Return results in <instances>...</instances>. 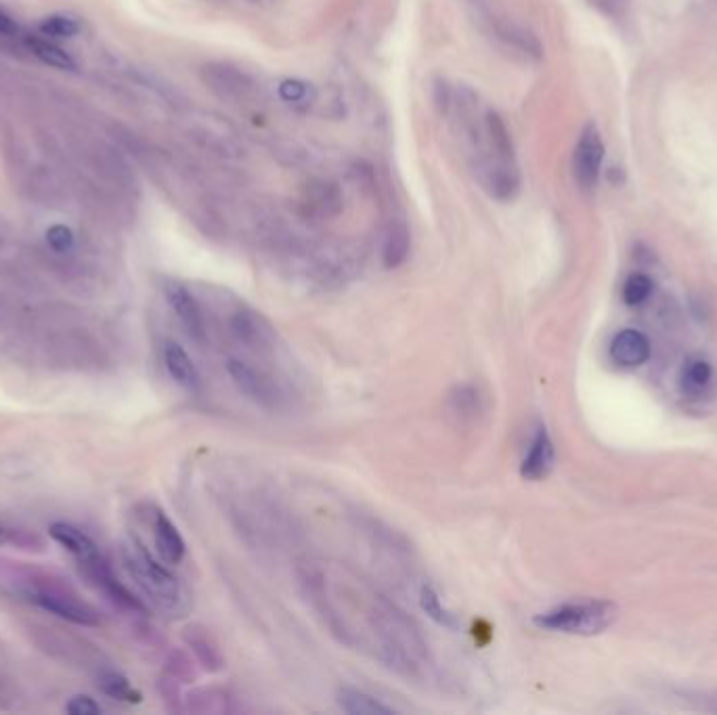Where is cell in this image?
<instances>
[{
  "mask_svg": "<svg viewBox=\"0 0 717 715\" xmlns=\"http://www.w3.org/2000/svg\"><path fill=\"white\" fill-rule=\"evenodd\" d=\"M372 625L382 661L403 676H418L428 663V646L416 627L395 604L378 598L372 606Z\"/></svg>",
  "mask_w": 717,
  "mask_h": 715,
  "instance_id": "obj_1",
  "label": "cell"
},
{
  "mask_svg": "<svg viewBox=\"0 0 717 715\" xmlns=\"http://www.w3.org/2000/svg\"><path fill=\"white\" fill-rule=\"evenodd\" d=\"M122 562L137 583L143 596L166 615H179L185 611V594L181 581L172 575L160 560L151 556L139 541L122 546Z\"/></svg>",
  "mask_w": 717,
  "mask_h": 715,
  "instance_id": "obj_2",
  "label": "cell"
},
{
  "mask_svg": "<svg viewBox=\"0 0 717 715\" xmlns=\"http://www.w3.org/2000/svg\"><path fill=\"white\" fill-rule=\"evenodd\" d=\"M617 617V604L608 600H585L560 604L552 611L539 613L533 623L548 632L571 636H598L608 630Z\"/></svg>",
  "mask_w": 717,
  "mask_h": 715,
  "instance_id": "obj_3",
  "label": "cell"
},
{
  "mask_svg": "<svg viewBox=\"0 0 717 715\" xmlns=\"http://www.w3.org/2000/svg\"><path fill=\"white\" fill-rule=\"evenodd\" d=\"M185 130L195 145L216 158L237 160L246 154L239 130L221 114L195 112L187 118Z\"/></svg>",
  "mask_w": 717,
  "mask_h": 715,
  "instance_id": "obj_4",
  "label": "cell"
},
{
  "mask_svg": "<svg viewBox=\"0 0 717 715\" xmlns=\"http://www.w3.org/2000/svg\"><path fill=\"white\" fill-rule=\"evenodd\" d=\"M26 596L45 609L65 621L78 625H99V613L89 602H84L72 588L53 579H36L30 583Z\"/></svg>",
  "mask_w": 717,
  "mask_h": 715,
  "instance_id": "obj_5",
  "label": "cell"
},
{
  "mask_svg": "<svg viewBox=\"0 0 717 715\" xmlns=\"http://www.w3.org/2000/svg\"><path fill=\"white\" fill-rule=\"evenodd\" d=\"M202 82L214 97L233 105L250 103L258 97V84L254 82V78L231 63L214 61L204 65Z\"/></svg>",
  "mask_w": 717,
  "mask_h": 715,
  "instance_id": "obj_6",
  "label": "cell"
},
{
  "mask_svg": "<svg viewBox=\"0 0 717 715\" xmlns=\"http://www.w3.org/2000/svg\"><path fill=\"white\" fill-rule=\"evenodd\" d=\"M227 374L231 382L237 386L239 393H242L248 401H252L258 407L275 409L281 401V393L277 384L265 374L260 372L258 367L244 359H229L227 361Z\"/></svg>",
  "mask_w": 717,
  "mask_h": 715,
  "instance_id": "obj_7",
  "label": "cell"
},
{
  "mask_svg": "<svg viewBox=\"0 0 717 715\" xmlns=\"http://www.w3.org/2000/svg\"><path fill=\"white\" fill-rule=\"evenodd\" d=\"M602 160H604V143H602L598 128L594 124L585 126L581 137H579V143L575 147V156H573L575 179L583 189L596 187V183L600 179Z\"/></svg>",
  "mask_w": 717,
  "mask_h": 715,
  "instance_id": "obj_8",
  "label": "cell"
},
{
  "mask_svg": "<svg viewBox=\"0 0 717 715\" xmlns=\"http://www.w3.org/2000/svg\"><path fill=\"white\" fill-rule=\"evenodd\" d=\"M164 296L168 300L170 309L175 311L177 319L181 321L185 332L189 334V338L195 342H204L206 340V319H204L200 302L195 300V296L183 284H179V281H166Z\"/></svg>",
  "mask_w": 717,
  "mask_h": 715,
  "instance_id": "obj_9",
  "label": "cell"
},
{
  "mask_svg": "<svg viewBox=\"0 0 717 715\" xmlns=\"http://www.w3.org/2000/svg\"><path fill=\"white\" fill-rule=\"evenodd\" d=\"M229 328L237 342L250 346V349H265L275 338L273 325L263 315L248 307H239L237 311H233Z\"/></svg>",
  "mask_w": 717,
  "mask_h": 715,
  "instance_id": "obj_10",
  "label": "cell"
},
{
  "mask_svg": "<svg viewBox=\"0 0 717 715\" xmlns=\"http://www.w3.org/2000/svg\"><path fill=\"white\" fill-rule=\"evenodd\" d=\"M342 204H344L342 191L338 189V185L328 181L311 183L307 189H304L300 198L302 212L317 221L334 219V216L342 212Z\"/></svg>",
  "mask_w": 717,
  "mask_h": 715,
  "instance_id": "obj_11",
  "label": "cell"
},
{
  "mask_svg": "<svg viewBox=\"0 0 717 715\" xmlns=\"http://www.w3.org/2000/svg\"><path fill=\"white\" fill-rule=\"evenodd\" d=\"M554 462H556L554 441L550 437V432L539 426L529 445L525 460L520 464V476H523L525 481H543L552 472Z\"/></svg>",
  "mask_w": 717,
  "mask_h": 715,
  "instance_id": "obj_12",
  "label": "cell"
},
{
  "mask_svg": "<svg viewBox=\"0 0 717 715\" xmlns=\"http://www.w3.org/2000/svg\"><path fill=\"white\" fill-rule=\"evenodd\" d=\"M151 529H154V544L162 562H166V565H179L185 558L187 548L177 525L172 523L162 510H156L154 518H151Z\"/></svg>",
  "mask_w": 717,
  "mask_h": 715,
  "instance_id": "obj_13",
  "label": "cell"
},
{
  "mask_svg": "<svg viewBox=\"0 0 717 715\" xmlns=\"http://www.w3.org/2000/svg\"><path fill=\"white\" fill-rule=\"evenodd\" d=\"M164 365L170 374V378L175 380L181 388H185L187 393H198L202 378L198 367H195L193 359L189 357V353L183 349L179 342L168 340L164 344Z\"/></svg>",
  "mask_w": 717,
  "mask_h": 715,
  "instance_id": "obj_14",
  "label": "cell"
},
{
  "mask_svg": "<svg viewBox=\"0 0 717 715\" xmlns=\"http://www.w3.org/2000/svg\"><path fill=\"white\" fill-rule=\"evenodd\" d=\"M49 535L57 541L59 546H63L65 550H68L80 562V565H84V562H91V560L101 556V550L97 548L95 541L89 535H84L80 529L72 527V525L53 523L49 527Z\"/></svg>",
  "mask_w": 717,
  "mask_h": 715,
  "instance_id": "obj_15",
  "label": "cell"
},
{
  "mask_svg": "<svg viewBox=\"0 0 717 715\" xmlns=\"http://www.w3.org/2000/svg\"><path fill=\"white\" fill-rule=\"evenodd\" d=\"M611 357L625 367H636L648 361L650 344L644 334L636 330H623L611 344Z\"/></svg>",
  "mask_w": 717,
  "mask_h": 715,
  "instance_id": "obj_16",
  "label": "cell"
},
{
  "mask_svg": "<svg viewBox=\"0 0 717 715\" xmlns=\"http://www.w3.org/2000/svg\"><path fill=\"white\" fill-rule=\"evenodd\" d=\"M336 699H338L340 709L351 713V715H390V713H395L393 707L382 703L374 695H369V692L359 690V688H351V686H342L338 690Z\"/></svg>",
  "mask_w": 717,
  "mask_h": 715,
  "instance_id": "obj_17",
  "label": "cell"
},
{
  "mask_svg": "<svg viewBox=\"0 0 717 715\" xmlns=\"http://www.w3.org/2000/svg\"><path fill=\"white\" fill-rule=\"evenodd\" d=\"M409 248H411L409 227L403 221L390 223L386 237H384V248H382L384 267L386 269L401 267L405 263V258L409 256Z\"/></svg>",
  "mask_w": 717,
  "mask_h": 715,
  "instance_id": "obj_18",
  "label": "cell"
},
{
  "mask_svg": "<svg viewBox=\"0 0 717 715\" xmlns=\"http://www.w3.org/2000/svg\"><path fill=\"white\" fill-rule=\"evenodd\" d=\"M713 370L707 359L703 357H690L684 367H682V376H680V384L684 395L688 397H699L703 395L709 382H711Z\"/></svg>",
  "mask_w": 717,
  "mask_h": 715,
  "instance_id": "obj_19",
  "label": "cell"
},
{
  "mask_svg": "<svg viewBox=\"0 0 717 715\" xmlns=\"http://www.w3.org/2000/svg\"><path fill=\"white\" fill-rule=\"evenodd\" d=\"M187 642L204 669L219 671L223 667L221 648L210 638V634H206V630H200V627H191V630L187 632Z\"/></svg>",
  "mask_w": 717,
  "mask_h": 715,
  "instance_id": "obj_20",
  "label": "cell"
},
{
  "mask_svg": "<svg viewBox=\"0 0 717 715\" xmlns=\"http://www.w3.org/2000/svg\"><path fill=\"white\" fill-rule=\"evenodd\" d=\"M447 405L453 416H458L460 420H470L481 414L483 399L481 393H478V388H474L472 384H458L449 393Z\"/></svg>",
  "mask_w": 717,
  "mask_h": 715,
  "instance_id": "obj_21",
  "label": "cell"
},
{
  "mask_svg": "<svg viewBox=\"0 0 717 715\" xmlns=\"http://www.w3.org/2000/svg\"><path fill=\"white\" fill-rule=\"evenodd\" d=\"M495 32H497V38H502L506 45H510L516 51H523L525 55L541 57V53H543L541 42L533 32L520 28L516 24H510V21H499V24L495 26Z\"/></svg>",
  "mask_w": 717,
  "mask_h": 715,
  "instance_id": "obj_22",
  "label": "cell"
},
{
  "mask_svg": "<svg viewBox=\"0 0 717 715\" xmlns=\"http://www.w3.org/2000/svg\"><path fill=\"white\" fill-rule=\"evenodd\" d=\"M420 606H422V611L437 625H443V627H447V630H458V627H460L458 617H455L447 609V606L441 600V596H439V592L434 590L430 583H424L420 588Z\"/></svg>",
  "mask_w": 717,
  "mask_h": 715,
  "instance_id": "obj_23",
  "label": "cell"
},
{
  "mask_svg": "<svg viewBox=\"0 0 717 715\" xmlns=\"http://www.w3.org/2000/svg\"><path fill=\"white\" fill-rule=\"evenodd\" d=\"M30 49L34 51V55L38 59H42L45 63L53 65V68H61V70H72L74 68V61L72 57L61 51L57 45H53V42L49 40H40V38H32L30 40Z\"/></svg>",
  "mask_w": 717,
  "mask_h": 715,
  "instance_id": "obj_24",
  "label": "cell"
},
{
  "mask_svg": "<svg viewBox=\"0 0 717 715\" xmlns=\"http://www.w3.org/2000/svg\"><path fill=\"white\" fill-rule=\"evenodd\" d=\"M99 684H101V690L105 692V695H110L112 699L126 701V703H139L141 701V695L133 688V684H130L124 676L114 674V671H110V674H105Z\"/></svg>",
  "mask_w": 717,
  "mask_h": 715,
  "instance_id": "obj_25",
  "label": "cell"
},
{
  "mask_svg": "<svg viewBox=\"0 0 717 715\" xmlns=\"http://www.w3.org/2000/svg\"><path fill=\"white\" fill-rule=\"evenodd\" d=\"M279 95L286 103L294 105H311L317 97L313 86L302 80H284L279 84Z\"/></svg>",
  "mask_w": 717,
  "mask_h": 715,
  "instance_id": "obj_26",
  "label": "cell"
},
{
  "mask_svg": "<svg viewBox=\"0 0 717 715\" xmlns=\"http://www.w3.org/2000/svg\"><path fill=\"white\" fill-rule=\"evenodd\" d=\"M40 32L53 38H70L80 32V24L68 15H51L40 24Z\"/></svg>",
  "mask_w": 717,
  "mask_h": 715,
  "instance_id": "obj_27",
  "label": "cell"
},
{
  "mask_svg": "<svg viewBox=\"0 0 717 715\" xmlns=\"http://www.w3.org/2000/svg\"><path fill=\"white\" fill-rule=\"evenodd\" d=\"M650 292H653V281H650L648 275L636 273V275H632V277H629V279L625 281V286H623V300L627 302V305L636 307V305H640V302H644V300L650 296Z\"/></svg>",
  "mask_w": 717,
  "mask_h": 715,
  "instance_id": "obj_28",
  "label": "cell"
},
{
  "mask_svg": "<svg viewBox=\"0 0 717 715\" xmlns=\"http://www.w3.org/2000/svg\"><path fill=\"white\" fill-rule=\"evenodd\" d=\"M47 244L51 246L53 252L65 254V252H70V250L74 248L76 235H74V231H72L70 227H65V225H53V227H49V231H47Z\"/></svg>",
  "mask_w": 717,
  "mask_h": 715,
  "instance_id": "obj_29",
  "label": "cell"
},
{
  "mask_svg": "<svg viewBox=\"0 0 717 715\" xmlns=\"http://www.w3.org/2000/svg\"><path fill=\"white\" fill-rule=\"evenodd\" d=\"M65 711L70 715H99L101 705L89 695H76L68 705H65Z\"/></svg>",
  "mask_w": 717,
  "mask_h": 715,
  "instance_id": "obj_30",
  "label": "cell"
},
{
  "mask_svg": "<svg viewBox=\"0 0 717 715\" xmlns=\"http://www.w3.org/2000/svg\"><path fill=\"white\" fill-rule=\"evenodd\" d=\"M17 32L19 26L15 24V19L0 9V36H15Z\"/></svg>",
  "mask_w": 717,
  "mask_h": 715,
  "instance_id": "obj_31",
  "label": "cell"
},
{
  "mask_svg": "<svg viewBox=\"0 0 717 715\" xmlns=\"http://www.w3.org/2000/svg\"><path fill=\"white\" fill-rule=\"evenodd\" d=\"M592 3H594V5H598L600 9L604 7V9L608 11V9H613V7H619L621 0H592Z\"/></svg>",
  "mask_w": 717,
  "mask_h": 715,
  "instance_id": "obj_32",
  "label": "cell"
},
{
  "mask_svg": "<svg viewBox=\"0 0 717 715\" xmlns=\"http://www.w3.org/2000/svg\"><path fill=\"white\" fill-rule=\"evenodd\" d=\"M5 541H7V531H5V529H0V546H3Z\"/></svg>",
  "mask_w": 717,
  "mask_h": 715,
  "instance_id": "obj_33",
  "label": "cell"
}]
</instances>
